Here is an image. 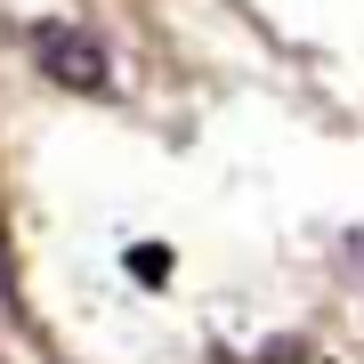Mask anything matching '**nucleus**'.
I'll return each mask as SVG.
<instances>
[{"mask_svg":"<svg viewBox=\"0 0 364 364\" xmlns=\"http://www.w3.org/2000/svg\"><path fill=\"white\" fill-rule=\"evenodd\" d=\"M33 65L49 73L57 90H73V97H105V90H114L105 41L90 25H65V16H41V25H33Z\"/></svg>","mask_w":364,"mask_h":364,"instance_id":"1","label":"nucleus"},{"mask_svg":"<svg viewBox=\"0 0 364 364\" xmlns=\"http://www.w3.org/2000/svg\"><path fill=\"white\" fill-rule=\"evenodd\" d=\"M0 299H9V308H16V284H9V251H0Z\"/></svg>","mask_w":364,"mask_h":364,"instance_id":"2","label":"nucleus"}]
</instances>
